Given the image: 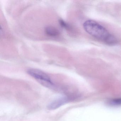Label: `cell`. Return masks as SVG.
<instances>
[{"label": "cell", "instance_id": "6da1fadb", "mask_svg": "<svg viewBox=\"0 0 121 121\" xmlns=\"http://www.w3.org/2000/svg\"><path fill=\"white\" fill-rule=\"evenodd\" d=\"M83 27L88 34L106 44L113 45L117 43V39L114 35L95 21L87 20L83 24Z\"/></svg>", "mask_w": 121, "mask_h": 121}, {"label": "cell", "instance_id": "7a4b0ae2", "mask_svg": "<svg viewBox=\"0 0 121 121\" xmlns=\"http://www.w3.org/2000/svg\"><path fill=\"white\" fill-rule=\"evenodd\" d=\"M27 73L44 86L51 88L54 87V84L50 77L43 71L35 69H30L27 70Z\"/></svg>", "mask_w": 121, "mask_h": 121}, {"label": "cell", "instance_id": "3957f363", "mask_svg": "<svg viewBox=\"0 0 121 121\" xmlns=\"http://www.w3.org/2000/svg\"><path fill=\"white\" fill-rule=\"evenodd\" d=\"M69 100V98L66 97L58 98L51 102L47 106V108L48 109L51 110L56 109L68 103Z\"/></svg>", "mask_w": 121, "mask_h": 121}, {"label": "cell", "instance_id": "277c9868", "mask_svg": "<svg viewBox=\"0 0 121 121\" xmlns=\"http://www.w3.org/2000/svg\"><path fill=\"white\" fill-rule=\"evenodd\" d=\"M45 33L49 36H57L59 35V31L56 28L52 26H48L45 28Z\"/></svg>", "mask_w": 121, "mask_h": 121}, {"label": "cell", "instance_id": "5b68a950", "mask_svg": "<svg viewBox=\"0 0 121 121\" xmlns=\"http://www.w3.org/2000/svg\"><path fill=\"white\" fill-rule=\"evenodd\" d=\"M108 104L112 106H119L121 105V98L109 100Z\"/></svg>", "mask_w": 121, "mask_h": 121}, {"label": "cell", "instance_id": "8992f818", "mask_svg": "<svg viewBox=\"0 0 121 121\" xmlns=\"http://www.w3.org/2000/svg\"><path fill=\"white\" fill-rule=\"evenodd\" d=\"M59 24L61 26L64 28H65V29H68V28L69 29L70 28V26L68 25V24L62 20H59Z\"/></svg>", "mask_w": 121, "mask_h": 121}]
</instances>
